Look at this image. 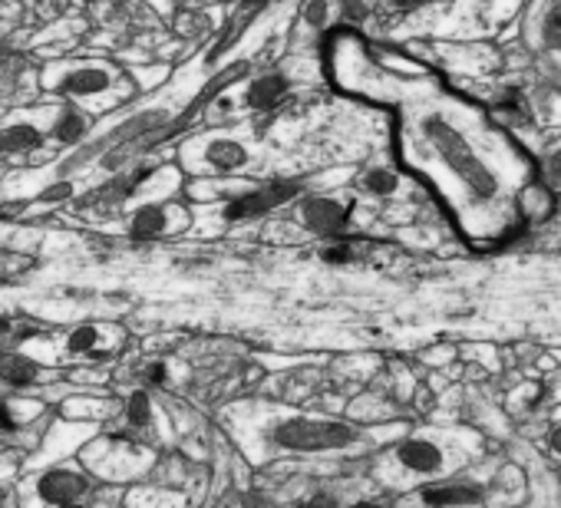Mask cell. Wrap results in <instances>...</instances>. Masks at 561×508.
Wrapping results in <instances>:
<instances>
[{
    "label": "cell",
    "mask_w": 561,
    "mask_h": 508,
    "mask_svg": "<svg viewBox=\"0 0 561 508\" xmlns=\"http://www.w3.org/2000/svg\"><path fill=\"white\" fill-rule=\"evenodd\" d=\"M416 159L433 169L449 208L472 234H505L531 182L522 152L479 113L436 106L416 119Z\"/></svg>",
    "instance_id": "obj_1"
},
{
    "label": "cell",
    "mask_w": 561,
    "mask_h": 508,
    "mask_svg": "<svg viewBox=\"0 0 561 508\" xmlns=\"http://www.w3.org/2000/svg\"><path fill=\"white\" fill-rule=\"evenodd\" d=\"M264 439L274 449H288V452H341L354 449L364 442V429L354 423L341 419H314V416H285L274 419L264 432Z\"/></svg>",
    "instance_id": "obj_2"
},
{
    "label": "cell",
    "mask_w": 561,
    "mask_h": 508,
    "mask_svg": "<svg viewBox=\"0 0 561 508\" xmlns=\"http://www.w3.org/2000/svg\"><path fill=\"white\" fill-rule=\"evenodd\" d=\"M393 462L410 478H443L453 465V455H449V446L433 436H410V439L397 442Z\"/></svg>",
    "instance_id": "obj_3"
},
{
    "label": "cell",
    "mask_w": 561,
    "mask_h": 508,
    "mask_svg": "<svg viewBox=\"0 0 561 508\" xmlns=\"http://www.w3.org/2000/svg\"><path fill=\"white\" fill-rule=\"evenodd\" d=\"M298 192H301L298 182H271V185H264V188H254V192H244V195L231 198V201L221 208V215H225L228 221H251V218H261V215L280 208L285 201H291Z\"/></svg>",
    "instance_id": "obj_4"
},
{
    "label": "cell",
    "mask_w": 561,
    "mask_h": 508,
    "mask_svg": "<svg viewBox=\"0 0 561 508\" xmlns=\"http://www.w3.org/2000/svg\"><path fill=\"white\" fill-rule=\"evenodd\" d=\"M420 501L433 508H482L489 501V488L472 478H446L420 488Z\"/></svg>",
    "instance_id": "obj_5"
},
{
    "label": "cell",
    "mask_w": 561,
    "mask_h": 508,
    "mask_svg": "<svg viewBox=\"0 0 561 508\" xmlns=\"http://www.w3.org/2000/svg\"><path fill=\"white\" fill-rule=\"evenodd\" d=\"M90 488H93V478H90L87 472H80V469H67V465L44 472V475H41V482H37V495H41L47 505H54V508H60V505H73V501H83V498L90 495Z\"/></svg>",
    "instance_id": "obj_6"
},
{
    "label": "cell",
    "mask_w": 561,
    "mask_h": 508,
    "mask_svg": "<svg viewBox=\"0 0 561 508\" xmlns=\"http://www.w3.org/2000/svg\"><path fill=\"white\" fill-rule=\"evenodd\" d=\"M301 221L318 234H341L351 221V205L337 198H308L301 205Z\"/></svg>",
    "instance_id": "obj_7"
},
{
    "label": "cell",
    "mask_w": 561,
    "mask_h": 508,
    "mask_svg": "<svg viewBox=\"0 0 561 508\" xmlns=\"http://www.w3.org/2000/svg\"><path fill=\"white\" fill-rule=\"evenodd\" d=\"M558 208V198H554V188L548 182H528L522 192H518V218L525 221H545L551 218Z\"/></svg>",
    "instance_id": "obj_8"
},
{
    "label": "cell",
    "mask_w": 561,
    "mask_h": 508,
    "mask_svg": "<svg viewBox=\"0 0 561 508\" xmlns=\"http://www.w3.org/2000/svg\"><path fill=\"white\" fill-rule=\"evenodd\" d=\"M288 90H291V83H288V77H280V73H267V77H257L251 86H248V106L251 109H274L280 100L288 96Z\"/></svg>",
    "instance_id": "obj_9"
},
{
    "label": "cell",
    "mask_w": 561,
    "mask_h": 508,
    "mask_svg": "<svg viewBox=\"0 0 561 508\" xmlns=\"http://www.w3.org/2000/svg\"><path fill=\"white\" fill-rule=\"evenodd\" d=\"M113 83V73L110 70H96V67H87V70H73L64 77L60 90L70 93V96H103Z\"/></svg>",
    "instance_id": "obj_10"
},
{
    "label": "cell",
    "mask_w": 561,
    "mask_h": 508,
    "mask_svg": "<svg viewBox=\"0 0 561 508\" xmlns=\"http://www.w3.org/2000/svg\"><path fill=\"white\" fill-rule=\"evenodd\" d=\"M205 162L218 172H234L248 162V149L234 139H215L205 146Z\"/></svg>",
    "instance_id": "obj_11"
},
{
    "label": "cell",
    "mask_w": 561,
    "mask_h": 508,
    "mask_svg": "<svg viewBox=\"0 0 561 508\" xmlns=\"http://www.w3.org/2000/svg\"><path fill=\"white\" fill-rule=\"evenodd\" d=\"M41 142H44L41 129H37V126H27V123L0 129V155H27V152H34Z\"/></svg>",
    "instance_id": "obj_12"
},
{
    "label": "cell",
    "mask_w": 561,
    "mask_h": 508,
    "mask_svg": "<svg viewBox=\"0 0 561 508\" xmlns=\"http://www.w3.org/2000/svg\"><path fill=\"white\" fill-rule=\"evenodd\" d=\"M41 377V367L21 354H0V383L4 386H31Z\"/></svg>",
    "instance_id": "obj_13"
},
{
    "label": "cell",
    "mask_w": 561,
    "mask_h": 508,
    "mask_svg": "<svg viewBox=\"0 0 561 508\" xmlns=\"http://www.w3.org/2000/svg\"><path fill=\"white\" fill-rule=\"evenodd\" d=\"M165 228H169V211H165L162 205H146V208H139V211L133 215V221H129V234H133V238H142V241L162 238Z\"/></svg>",
    "instance_id": "obj_14"
},
{
    "label": "cell",
    "mask_w": 561,
    "mask_h": 508,
    "mask_svg": "<svg viewBox=\"0 0 561 508\" xmlns=\"http://www.w3.org/2000/svg\"><path fill=\"white\" fill-rule=\"evenodd\" d=\"M495 113H499L505 123H512V126H525V123L531 119V106H528L525 93H518V90H505V93L495 100Z\"/></svg>",
    "instance_id": "obj_15"
},
{
    "label": "cell",
    "mask_w": 561,
    "mask_h": 508,
    "mask_svg": "<svg viewBox=\"0 0 561 508\" xmlns=\"http://www.w3.org/2000/svg\"><path fill=\"white\" fill-rule=\"evenodd\" d=\"M538 37L545 50H561V0L545 8L541 21H538Z\"/></svg>",
    "instance_id": "obj_16"
},
{
    "label": "cell",
    "mask_w": 561,
    "mask_h": 508,
    "mask_svg": "<svg viewBox=\"0 0 561 508\" xmlns=\"http://www.w3.org/2000/svg\"><path fill=\"white\" fill-rule=\"evenodd\" d=\"M83 136H87V119H83V113H77V109L60 113V119L54 123V139L64 142V146H73V142H80Z\"/></svg>",
    "instance_id": "obj_17"
},
{
    "label": "cell",
    "mask_w": 561,
    "mask_h": 508,
    "mask_svg": "<svg viewBox=\"0 0 561 508\" xmlns=\"http://www.w3.org/2000/svg\"><path fill=\"white\" fill-rule=\"evenodd\" d=\"M152 419H156V409H152L149 393L136 390V393L126 400V423H129L133 429H146V426H152Z\"/></svg>",
    "instance_id": "obj_18"
},
{
    "label": "cell",
    "mask_w": 561,
    "mask_h": 508,
    "mask_svg": "<svg viewBox=\"0 0 561 508\" xmlns=\"http://www.w3.org/2000/svg\"><path fill=\"white\" fill-rule=\"evenodd\" d=\"M370 195H380V198H387V195H393L397 188H400V175L397 172H390V169H370L367 175H364V182H360Z\"/></svg>",
    "instance_id": "obj_19"
},
{
    "label": "cell",
    "mask_w": 561,
    "mask_h": 508,
    "mask_svg": "<svg viewBox=\"0 0 561 508\" xmlns=\"http://www.w3.org/2000/svg\"><path fill=\"white\" fill-rule=\"evenodd\" d=\"M321 262H328V265H351V262H357V244L331 241V244L321 247Z\"/></svg>",
    "instance_id": "obj_20"
},
{
    "label": "cell",
    "mask_w": 561,
    "mask_h": 508,
    "mask_svg": "<svg viewBox=\"0 0 561 508\" xmlns=\"http://www.w3.org/2000/svg\"><path fill=\"white\" fill-rule=\"evenodd\" d=\"M96 344H100V331L87 324V327H77V331L70 334L67 350H70V354H93Z\"/></svg>",
    "instance_id": "obj_21"
},
{
    "label": "cell",
    "mask_w": 561,
    "mask_h": 508,
    "mask_svg": "<svg viewBox=\"0 0 561 508\" xmlns=\"http://www.w3.org/2000/svg\"><path fill=\"white\" fill-rule=\"evenodd\" d=\"M142 383L146 386H165L169 383V367L165 363H146L142 367Z\"/></svg>",
    "instance_id": "obj_22"
},
{
    "label": "cell",
    "mask_w": 561,
    "mask_h": 508,
    "mask_svg": "<svg viewBox=\"0 0 561 508\" xmlns=\"http://www.w3.org/2000/svg\"><path fill=\"white\" fill-rule=\"evenodd\" d=\"M305 508H341V498L334 492H314L305 498Z\"/></svg>",
    "instance_id": "obj_23"
},
{
    "label": "cell",
    "mask_w": 561,
    "mask_h": 508,
    "mask_svg": "<svg viewBox=\"0 0 561 508\" xmlns=\"http://www.w3.org/2000/svg\"><path fill=\"white\" fill-rule=\"evenodd\" d=\"M548 178L551 185H561V139L548 149Z\"/></svg>",
    "instance_id": "obj_24"
},
{
    "label": "cell",
    "mask_w": 561,
    "mask_h": 508,
    "mask_svg": "<svg viewBox=\"0 0 561 508\" xmlns=\"http://www.w3.org/2000/svg\"><path fill=\"white\" fill-rule=\"evenodd\" d=\"M324 18H328V4H324V0H311L308 11H305V21H308V24H314V27H321V24H324Z\"/></svg>",
    "instance_id": "obj_25"
},
{
    "label": "cell",
    "mask_w": 561,
    "mask_h": 508,
    "mask_svg": "<svg viewBox=\"0 0 561 508\" xmlns=\"http://www.w3.org/2000/svg\"><path fill=\"white\" fill-rule=\"evenodd\" d=\"M18 426H21V419L14 416L11 403H4V400H0V432H14Z\"/></svg>",
    "instance_id": "obj_26"
},
{
    "label": "cell",
    "mask_w": 561,
    "mask_h": 508,
    "mask_svg": "<svg viewBox=\"0 0 561 508\" xmlns=\"http://www.w3.org/2000/svg\"><path fill=\"white\" fill-rule=\"evenodd\" d=\"M423 4H426V0H393V8H400V11H416Z\"/></svg>",
    "instance_id": "obj_27"
},
{
    "label": "cell",
    "mask_w": 561,
    "mask_h": 508,
    "mask_svg": "<svg viewBox=\"0 0 561 508\" xmlns=\"http://www.w3.org/2000/svg\"><path fill=\"white\" fill-rule=\"evenodd\" d=\"M218 508H244V498L241 495H228V498L218 501Z\"/></svg>",
    "instance_id": "obj_28"
},
{
    "label": "cell",
    "mask_w": 561,
    "mask_h": 508,
    "mask_svg": "<svg viewBox=\"0 0 561 508\" xmlns=\"http://www.w3.org/2000/svg\"><path fill=\"white\" fill-rule=\"evenodd\" d=\"M548 446H551V452H558V455H561V426H554V429H551Z\"/></svg>",
    "instance_id": "obj_29"
},
{
    "label": "cell",
    "mask_w": 561,
    "mask_h": 508,
    "mask_svg": "<svg viewBox=\"0 0 561 508\" xmlns=\"http://www.w3.org/2000/svg\"><path fill=\"white\" fill-rule=\"evenodd\" d=\"M60 508H90L87 501H73V505H60Z\"/></svg>",
    "instance_id": "obj_30"
},
{
    "label": "cell",
    "mask_w": 561,
    "mask_h": 508,
    "mask_svg": "<svg viewBox=\"0 0 561 508\" xmlns=\"http://www.w3.org/2000/svg\"><path fill=\"white\" fill-rule=\"evenodd\" d=\"M0 508H11V505H8V498H4V492H0Z\"/></svg>",
    "instance_id": "obj_31"
}]
</instances>
